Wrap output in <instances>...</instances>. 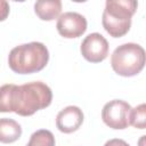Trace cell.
Masks as SVG:
<instances>
[{
	"mask_svg": "<svg viewBox=\"0 0 146 146\" xmlns=\"http://www.w3.org/2000/svg\"><path fill=\"white\" fill-rule=\"evenodd\" d=\"M9 3L5 0H0V22H3L9 15Z\"/></svg>",
	"mask_w": 146,
	"mask_h": 146,
	"instance_id": "4fadbf2b",
	"label": "cell"
},
{
	"mask_svg": "<svg viewBox=\"0 0 146 146\" xmlns=\"http://www.w3.org/2000/svg\"><path fill=\"white\" fill-rule=\"evenodd\" d=\"M83 112L80 107L71 105L63 108L56 116V127L60 132L72 133L83 123Z\"/></svg>",
	"mask_w": 146,
	"mask_h": 146,
	"instance_id": "ba28073f",
	"label": "cell"
},
{
	"mask_svg": "<svg viewBox=\"0 0 146 146\" xmlns=\"http://www.w3.org/2000/svg\"><path fill=\"white\" fill-rule=\"evenodd\" d=\"M26 146H55V137L51 131L40 129L31 135Z\"/></svg>",
	"mask_w": 146,
	"mask_h": 146,
	"instance_id": "8fae6325",
	"label": "cell"
},
{
	"mask_svg": "<svg viewBox=\"0 0 146 146\" xmlns=\"http://www.w3.org/2000/svg\"><path fill=\"white\" fill-rule=\"evenodd\" d=\"M108 42L100 33H90L81 42L80 51L83 58L90 63H100L108 55Z\"/></svg>",
	"mask_w": 146,
	"mask_h": 146,
	"instance_id": "8992f818",
	"label": "cell"
},
{
	"mask_svg": "<svg viewBox=\"0 0 146 146\" xmlns=\"http://www.w3.org/2000/svg\"><path fill=\"white\" fill-rule=\"evenodd\" d=\"M52 100L51 89L41 81L22 86L7 83L0 86V112H14L21 116H31L48 107Z\"/></svg>",
	"mask_w": 146,
	"mask_h": 146,
	"instance_id": "6da1fadb",
	"label": "cell"
},
{
	"mask_svg": "<svg viewBox=\"0 0 146 146\" xmlns=\"http://www.w3.org/2000/svg\"><path fill=\"white\" fill-rule=\"evenodd\" d=\"M137 7L135 0H107L102 16L105 31L113 38L125 35L131 27V18Z\"/></svg>",
	"mask_w": 146,
	"mask_h": 146,
	"instance_id": "3957f363",
	"label": "cell"
},
{
	"mask_svg": "<svg viewBox=\"0 0 146 146\" xmlns=\"http://www.w3.org/2000/svg\"><path fill=\"white\" fill-rule=\"evenodd\" d=\"M131 106L122 99H113L106 103L102 110L103 122L115 130H122L128 128Z\"/></svg>",
	"mask_w": 146,
	"mask_h": 146,
	"instance_id": "5b68a950",
	"label": "cell"
},
{
	"mask_svg": "<svg viewBox=\"0 0 146 146\" xmlns=\"http://www.w3.org/2000/svg\"><path fill=\"white\" fill-rule=\"evenodd\" d=\"M129 124L137 129H145L146 127V105L140 104L135 108H131Z\"/></svg>",
	"mask_w": 146,
	"mask_h": 146,
	"instance_id": "7c38bea8",
	"label": "cell"
},
{
	"mask_svg": "<svg viewBox=\"0 0 146 146\" xmlns=\"http://www.w3.org/2000/svg\"><path fill=\"white\" fill-rule=\"evenodd\" d=\"M56 27L58 33L66 39L79 38L87 30V19L79 13L67 11L59 15Z\"/></svg>",
	"mask_w": 146,
	"mask_h": 146,
	"instance_id": "52a82bcc",
	"label": "cell"
},
{
	"mask_svg": "<svg viewBox=\"0 0 146 146\" xmlns=\"http://www.w3.org/2000/svg\"><path fill=\"white\" fill-rule=\"evenodd\" d=\"M22 136V127L18 122L8 117H0V143L11 144Z\"/></svg>",
	"mask_w": 146,
	"mask_h": 146,
	"instance_id": "30bf717a",
	"label": "cell"
},
{
	"mask_svg": "<svg viewBox=\"0 0 146 146\" xmlns=\"http://www.w3.org/2000/svg\"><path fill=\"white\" fill-rule=\"evenodd\" d=\"M104 146H130L127 141H124L123 139H119V138H114V139H110L107 140Z\"/></svg>",
	"mask_w": 146,
	"mask_h": 146,
	"instance_id": "5bb4252c",
	"label": "cell"
},
{
	"mask_svg": "<svg viewBox=\"0 0 146 146\" xmlns=\"http://www.w3.org/2000/svg\"><path fill=\"white\" fill-rule=\"evenodd\" d=\"M62 11V1L40 0L34 3V13L42 21H52L59 17Z\"/></svg>",
	"mask_w": 146,
	"mask_h": 146,
	"instance_id": "9c48e42d",
	"label": "cell"
},
{
	"mask_svg": "<svg viewBox=\"0 0 146 146\" xmlns=\"http://www.w3.org/2000/svg\"><path fill=\"white\" fill-rule=\"evenodd\" d=\"M111 66L121 76H135L145 66V50L133 42L123 43L114 49L111 55Z\"/></svg>",
	"mask_w": 146,
	"mask_h": 146,
	"instance_id": "277c9868",
	"label": "cell"
},
{
	"mask_svg": "<svg viewBox=\"0 0 146 146\" xmlns=\"http://www.w3.org/2000/svg\"><path fill=\"white\" fill-rule=\"evenodd\" d=\"M48 60V48L42 42L36 41L16 46L8 56V65L17 74L36 73L46 67Z\"/></svg>",
	"mask_w": 146,
	"mask_h": 146,
	"instance_id": "7a4b0ae2",
	"label": "cell"
}]
</instances>
